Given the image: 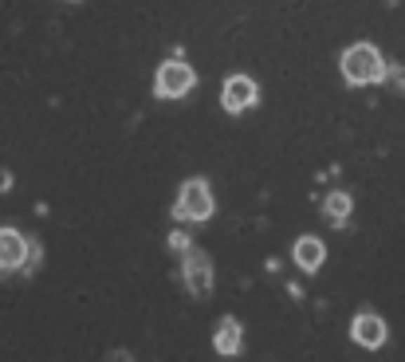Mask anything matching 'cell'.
I'll use <instances>...</instances> for the list:
<instances>
[{
  "instance_id": "6da1fadb",
  "label": "cell",
  "mask_w": 405,
  "mask_h": 362,
  "mask_svg": "<svg viewBox=\"0 0 405 362\" xmlns=\"http://www.w3.org/2000/svg\"><path fill=\"white\" fill-rule=\"evenodd\" d=\"M338 67H343V79L354 83V87H374V83L385 79V60L378 55L374 43H354V48H346Z\"/></svg>"
},
{
  "instance_id": "7a4b0ae2",
  "label": "cell",
  "mask_w": 405,
  "mask_h": 362,
  "mask_svg": "<svg viewBox=\"0 0 405 362\" xmlns=\"http://www.w3.org/2000/svg\"><path fill=\"white\" fill-rule=\"evenodd\" d=\"M193 83H197V75H193V67L181 60H166L158 67V79H154V90H158L161 99H181V95H189L193 90Z\"/></svg>"
},
{
  "instance_id": "3957f363",
  "label": "cell",
  "mask_w": 405,
  "mask_h": 362,
  "mask_svg": "<svg viewBox=\"0 0 405 362\" xmlns=\"http://www.w3.org/2000/svg\"><path fill=\"white\" fill-rule=\"evenodd\" d=\"M178 217L181 221H208V217H213V193H208V185L201 177H193V181L181 185Z\"/></svg>"
},
{
  "instance_id": "277c9868",
  "label": "cell",
  "mask_w": 405,
  "mask_h": 362,
  "mask_svg": "<svg viewBox=\"0 0 405 362\" xmlns=\"http://www.w3.org/2000/svg\"><path fill=\"white\" fill-rule=\"evenodd\" d=\"M252 102H256V83L248 79V75H232V79H225V90H220V107H225L228 114L248 111Z\"/></svg>"
},
{
  "instance_id": "5b68a950",
  "label": "cell",
  "mask_w": 405,
  "mask_h": 362,
  "mask_svg": "<svg viewBox=\"0 0 405 362\" xmlns=\"http://www.w3.org/2000/svg\"><path fill=\"white\" fill-rule=\"evenodd\" d=\"M185 283L193 295H208V288H213V268H208L205 252L185 248Z\"/></svg>"
},
{
  "instance_id": "8992f818",
  "label": "cell",
  "mask_w": 405,
  "mask_h": 362,
  "mask_svg": "<svg viewBox=\"0 0 405 362\" xmlns=\"http://www.w3.org/2000/svg\"><path fill=\"white\" fill-rule=\"evenodd\" d=\"M28 260V241L16 229H0V272H20Z\"/></svg>"
},
{
  "instance_id": "52a82bcc",
  "label": "cell",
  "mask_w": 405,
  "mask_h": 362,
  "mask_svg": "<svg viewBox=\"0 0 405 362\" xmlns=\"http://www.w3.org/2000/svg\"><path fill=\"white\" fill-rule=\"evenodd\" d=\"M350 339H354L358 347H366V351H378V347L385 342V323H382V315L362 311L354 323H350Z\"/></svg>"
},
{
  "instance_id": "ba28073f",
  "label": "cell",
  "mask_w": 405,
  "mask_h": 362,
  "mask_svg": "<svg viewBox=\"0 0 405 362\" xmlns=\"http://www.w3.org/2000/svg\"><path fill=\"white\" fill-rule=\"evenodd\" d=\"M291 256H296V264H299L303 272H319V268H323L326 248H323V241H319V236H299L296 248H291Z\"/></svg>"
},
{
  "instance_id": "9c48e42d",
  "label": "cell",
  "mask_w": 405,
  "mask_h": 362,
  "mask_svg": "<svg viewBox=\"0 0 405 362\" xmlns=\"http://www.w3.org/2000/svg\"><path fill=\"white\" fill-rule=\"evenodd\" d=\"M217 351L220 354H237L240 351V323L237 319H220V327H217Z\"/></svg>"
},
{
  "instance_id": "30bf717a",
  "label": "cell",
  "mask_w": 405,
  "mask_h": 362,
  "mask_svg": "<svg viewBox=\"0 0 405 362\" xmlns=\"http://www.w3.org/2000/svg\"><path fill=\"white\" fill-rule=\"evenodd\" d=\"M323 209H326V217H331V224H343L346 217H350V197H346V193H331L323 201Z\"/></svg>"
},
{
  "instance_id": "8fae6325",
  "label": "cell",
  "mask_w": 405,
  "mask_h": 362,
  "mask_svg": "<svg viewBox=\"0 0 405 362\" xmlns=\"http://www.w3.org/2000/svg\"><path fill=\"white\" fill-rule=\"evenodd\" d=\"M169 244H173L178 252H185V248H189V236H185V232H173V236H169Z\"/></svg>"
}]
</instances>
